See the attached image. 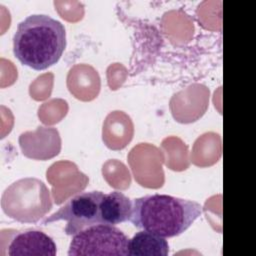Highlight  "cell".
Returning <instances> with one entry per match:
<instances>
[{"label":"cell","mask_w":256,"mask_h":256,"mask_svg":"<svg viewBox=\"0 0 256 256\" xmlns=\"http://www.w3.org/2000/svg\"><path fill=\"white\" fill-rule=\"evenodd\" d=\"M104 196L101 191H85L70 198L58 211L47 217L43 224L66 221L65 233L75 235L94 225L102 224L100 203Z\"/></svg>","instance_id":"obj_4"},{"label":"cell","mask_w":256,"mask_h":256,"mask_svg":"<svg viewBox=\"0 0 256 256\" xmlns=\"http://www.w3.org/2000/svg\"><path fill=\"white\" fill-rule=\"evenodd\" d=\"M66 47L64 25L44 14H33L17 26L13 37L15 57L25 66L44 70L56 64Z\"/></svg>","instance_id":"obj_1"},{"label":"cell","mask_w":256,"mask_h":256,"mask_svg":"<svg viewBox=\"0 0 256 256\" xmlns=\"http://www.w3.org/2000/svg\"><path fill=\"white\" fill-rule=\"evenodd\" d=\"M128 247L131 256H167L169 253L166 238L145 230L129 239Z\"/></svg>","instance_id":"obj_7"},{"label":"cell","mask_w":256,"mask_h":256,"mask_svg":"<svg viewBox=\"0 0 256 256\" xmlns=\"http://www.w3.org/2000/svg\"><path fill=\"white\" fill-rule=\"evenodd\" d=\"M202 206L195 201L170 195L154 194L132 201L130 222L164 238L185 232L202 214Z\"/></svg>","instance_id":"obj_2"},{"label":"cell","mask_w":256,"mask_h":256,"mask_svg":"<svg viewBox=\"0 0 256 256\" xmlns=\"http://www.w3.org/2000/svg\"><path fill=\"white\" fill-rule=\"evenodd\" d=\"M102 224L116 225L130 221L132 214V201L119 191L104 194L100 203Z\"/></svg>","instance_id":"obj_6"},{"label":"cell","mask_w":256,"mask_h":256,"mask_svg":"<svg viewBox=\"0 0 256 256\" xmlns=\"http://www.w3.org/2000/svg\"><path fill=\"white\" fill-rule=\"evenodd\" d=\"M57 247L53 239L39 230L16 234L8 247L9 256H55Z\"/></svg>","instance_id":"obj_5"},{"label":"cell","mask_w":256,"mask_h":256,"mask_svg":"<svg viewBox=\"0 0 256 256\" xmlns=\"http://www.w3.org/2000/svg\"><path fill=\"white\" fill-rule=\"evenodd\" d=\"M128 237L114 225L98 224L73 235L69 256L129 255Z\"/></svg>","instance_id":"obj_3"}]
</instances>
